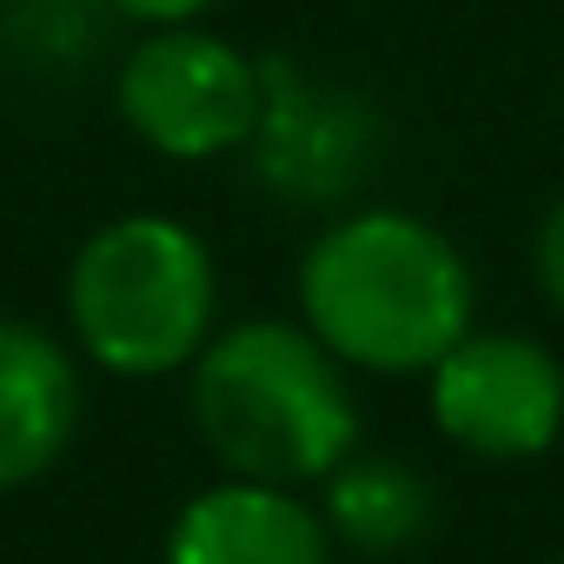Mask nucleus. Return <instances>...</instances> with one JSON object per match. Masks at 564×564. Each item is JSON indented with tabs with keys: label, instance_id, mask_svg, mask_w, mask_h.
<instances>
[{
	"label": "nucleus",
	"instance_id": "nucleus-4",
	"mask_svg": "<svg viewBox=\"0 0 564 564\" xmlns=\"http://www.w3.org/2000/svg\"><path fill=\"white\" fill-rule=\"evenodd\" d=\"M113 107L127 133H140V147L166 160H219L252 140L265 107V74L246 47H232L199 21L147 28L120 61Z\"/></svg>",
	"mask_w": 564,
	"mask_h": 564
},
{
	"label": "nucleus",
	"instance_id": "nucleus-7",
	"mask_svg": "<svg viewBox=\"0 0 564 564\" xmlns=\"http://www.w3.org/2000/svg\"><path fill=\"white\" fill-rule=\"evenodd\" d=\"M166 564H333V531L300 485L226 478L180 505Z\"/></svg>",
	"mask_w": 564,
	"mask_h": 564
},
{
	"label": "nucleus",
	"instance_id": "nucleus-2",
	"mask_svg": "<svg viewBox=\"0 0 564 564\" xmlns=\"http://www.w3.org/2000/svg\"><path fill=\"white\" fill-rule=\"evenodd\" d=\"M186 412L226 478L306 485L359 445V405L346 366L306 333V319H239L199 346Z\"/></svg>",
	"mask_w": 564,
	"mask_h": 564
},
{
	"label": "nucleus",
	"instance_id": "nucleus-12",
	"mask_svg": "<svg viewBox=\"0 0 564 564\" xmlns=\"http://www.w3.org/2000/svg\"><path fill=\"white\" fill-rule=\"evenodd\" d=\"M557 564H564V557H557Z\"/></svg>",
	"mask_w": 564,
	"mask_h": 564
},
{
	"label": "nucleus",
	"instance_id": "nucleus-10",
	"mask_svg": "<svg viewBox=\"0 0 564 564\" xmlns=\"http://www.w3.org/2000/svg\"><path fill=\"white\" fill-rule=\"evenodd\" d=\"M531 265H538V286H544V300L564 313V193L551 199V213H544V226H538Z\"/></svg>",
	"mask_w": 564,
	"mask_h": 564
},
{
	"label": "nucleus",
	"instance_id": "nucleus-8",
	"mask_svg": "<svg viewBox=\"0 0 564 564\" xmlns=\"http://www.w3.org/2000/svg\"><path fill=\"white\" fill-rule=\"evenodd\" d=\"M80 432V366L74 352L28 326L0 319V491L47 478Z\"/></svg>",
	"mask_w": 564,
	"mask_h": 564
},
{
	"label": "nucleus",
	"instance_id": "nucleus-5",
	"mask_svg": "<svg viewBox=\"0 0 564 564\" xmlns=\"http://www.w3.org/2000/svg\"><path fill=\"white\" fill-rule=\"evenodd\" d=\"M425 379L432 425L478 458H538L564 432V366L524 333H465Z\"/></svg>",
	"mask_w": 564,
	"mask_h": 564
},
{
	"label": "nucleus",
	"instance_id": "nucleus-6",
	"mask_svg": "<svg viewBox=\"0 0 564 564\" xmlns=\"http://www.w3.org/2000/svg\"><path fill=\"white\" fill-rule=\"evenodd\" d=\"M265 107L246 140L252 173L286 206H339L379 160V120L359 94L300 74L293 61H259Z\"/></svg>",
	"mask_w": 564,
	"mask_h": 564
},
{
	"label": "nucleus",
	"instance_id": "nucleus-1",
	"mask_svg": "<svg viewBox=\"0 0 564 564\" xmlns=\"http://www.w3.org/2000/svg\"><path fill=\"white\" fill-rule=\"evenodd\" d=\"M300 319L352 372H432L471 333V265L419 213H339L300 259Z\"/></svg>",
	"mask_w": 564,
	"mask_h": 564
},
{
	"label": "nucleus",
	"instance_id": "nucleus-11",
	"mask_svg": "<svg viewBox=\"0 0 564 564\" xmlns=\"http://www.w3.org/2000/svg\"><path fill=\"white\" fill-rule=\"evenodd\" d=\"M113 8H120L127 21H140V28H180V21L213 14L219 0H113Z\"/></svg>",
	"mask_w": 564,
	"mask_h": 564
},
{
	"label": "nucleus",
	"instance_id": "nucleus-3",
	"mask_svg": "<svg viewBox=\"0 0 564 564\" xmlns=\"http://www.w3.org/2000/svg\"><path fill=\"white\" fill-rule=\"evenodd\" d=\"M219 313L213 252L166 213H120L67 265V326L113 379H166L199 359Z\"/></svg>",
	"mask_w": 564,
	"mask_h": 564
},
{
	"label": "nucleus",
	"instance_id": "nucleus-9",
	"mask_svg": "<svg viewBox=\"0 0 564 564\" xmlns=\"http://www.w3.org/2000/svg\"><path fill=\"white\" fill-rule=\"evenodd\" d=\"M326 531L366 557H386V551H405L425 538L432 524V491L412 465L399 458H366V452H346L326 478Z\"/></svg>",
	"mask_w": 564,
	"mask_h": 564
}]
</instances>
